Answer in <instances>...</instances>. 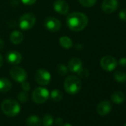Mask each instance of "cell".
Instances as JSON below:
<instances>
[{"label": "cell", "mask_w": 126, "mask_h": 126, "mask_svg": "<svg viewBox=\"0 0 126 126\" xmlns=\"http://www.w3.org/2000/svg\"><path fill=\"white\" fill-rule=\"evenodd\" d=\"M87 16L81 12H73L68 15L66 23L68 27L73 31H81L88 25Z\"/></svg>", "instance_id": "cell-1"}, {"label": "cell", "mask_w": 126, "mask_h": 126, "mask_svg": "<svg viewBox=\"0 0 126 126\" xmlns=\"http://www.w3.org/2000/svg\"><path fill=\"white\" fill-rule=\"evenodd\" d=\"M1 109L4 114L9 117H14L18 115L20 112V105L19 104L11 99L4 100L1 104Z\"/></svg>", "instance_id": "cell-2"}, {"label": "cell", "mask_w": 126, "mask_h": 126, "mask_svg": "<svg viewBox=\"0 0 126 126\" xmlns=\"http://www.w3.org/2000/svg\"><path fill=\"white\" fill-rule=\"evenodd\" d=\"M82 87V82L80 79L76 76H68L64 82L65 91L71 95L77 94Z\"/></svg>", "instance_id": "cell-3"}, {"label": "cell", "mask_w": 126, "mask_h": 126, "mask_svg": "<svg viewBox=\"0 0 126 126\" xmlns=\"http://www.w3.org/2000/svg\"><path fill=\"white\" fill-rule=\"evenodd\" d=\"M36 21L35 15L32 13H27L23 14L19 20V25L23 31H28L31 29Z\"/></svg>", "instance_id": "cell-4"}, {"label": "cell", "mask_w": 126, "mask_h": 126, "mask_svg": "<svg viewBox=\"0 0 126 126\" xmlns=\"http://www.w3.org/2000/svg\"><path fill=\"white\" fill-rule=\"evenodd\" d=\"M49 97V91L42 87H39L34 89L32 93V99L33 101L38 104H43L45 103Z\"/></svg>", "instance_id": "cell-5"}, {"label": "cell", "mask_w": 126, "mask_h": 126, "mask_svg": "<svg viewBox=\"0 0 126 126\" xmlns=\"http://www.w3.org/2000/svg\"><path fill=\"white\" fill-rule=\"evenodd\" d=\"M117 65L116 59L111 56H105L100 60V65L103 70L108 72L113 71Z\"/></svg>", "instance_id": "cell-6"}, {"label": "cell", "mask_w": 126, "mask_h": 126, "mask_svg": "<svg viewBox=\"0 0 126 126\" xmlns=\"http://www.w3.org/2000/svg\"><path fill=\"white\" fill-rule=\"evenodd\" d=\"M10 74L13 79L18 82H22L25 81L28 78L27 72L23 68L18 66L13 67L10 71Z\"/></svg>", "instance_id": "cell-7"}, {"label": "cell", "mask_w": 126, "mask_h": 126, "mask_svg": "<svg viewBox=\"0 0 126 126\" xmlns=\"http://www.w3.org/2000/svg\"><path fill=\"white\" fill-rule=\"evenodd\" d=\"M35 79L38 84L41 85H47L51 80V76L49 71L45 69H39L36 72Z\"/></svg>", "instance_id": "cell-8"}, {"label": "cell", "mask_w": 126, "mask_h": 126, "mask_svg": "<svg viewBox=\"0 0 126 126\" xmlns=\"http://www.w3.org/2000/svg\"><path fill=\"white\" fill-rule=\"evenodd\" d=\"M45 27L50 32H58L61 28L60 21L54 17H47L44 22Z\"/></svg>", "instance_id": "cell-9"}, {"label": "cell", "mask_w": 126, "mask_h": 126, "mask_svg": "<svg viewBox=\"0 0 126 126\" xmlns=\"http://www.w3.org/2000/svg\"><path fill=\"white\" fill-rule=\"evenodd\" d=\"M117 0H104L102 4V9L105 14H112L118 8Z\"/></svg>", "instance_id": "cell-10"}, {"label": "cell", "mask_w": 126, "mask_h": 126, "mask_svg": "<svg viewBox=\"0 0 126 126\" xmlns=\"http://www.w3.org/2000/svg\"><path fill=\"white\" fill-rule=\"evenodd\" d=\"M112 110V105L110 102L108 100H104L99 102L96 107V112L101 116H105L108 115Z\"/></svg>", "instance_id": "cell-11"}, {"label": "cell", "mask_w": 126, "mask_h": 126, "mask_svg": "<svg viewBox=\"0 0 126 126\" xmlns=\"http://www.w3.org/2000/svg\"><path fill=\"white\" fill-rule=\"evenodd\" d=\"M53 9L59 14L65 15L69 11L68 4L64 0H56L53 3Z\"/></svg>", "instance_id": "cell-12"}, {"label": "cell", "mask_w": 126, "mask_h": 126, "mask_svg": "<svg viewBox=\"0 0 126 126\" xmlns=\"http://www.w3.org/2000/svg\"><path fill=\"white\" fill-rule=\"evenodd\" d=\"M6 59L8 63L11 65H18L22 62V56L21 55L20 53H19L18 51L16 50H12L10 51L7 56H6Z\"/></svg>", "instance_id": "cell-13"}, {"label": "cell", "mask_w": 126, "mask_h": 126, "mask_svg": "<svg viewBox=\"0 0 126 126\" xmlns=\"http://www.w3.org/2000/svg\"><path fill=\"white\" fill-rule=\"evenodd\" d=\"M82 68V62L79 58H73L68 62V70L73 73H77Z\"/></svg>", "instance_id": "cell-14"}, {"label": "cell", "mask_w": 126, "mask_h": 126, "mask_svg": "<svg viewBox=\"0 0 126 126\" xmlns=\"http://www.w3.org/2000/svg\"><path fill=\"white\" fill-rule=\"evenodd\" d=\"M125 99V94L119 91L113 92L112 95L110 96V100L112 101L113 103L116 104V105H120L123 103Z\"/></svg>", "instance_id": "cell-15"}, {"label": "cell", "mask_w": 126, "mask_h": 126, "mask_svg": "<svg viewBox=\"0 0 126 126\" xmlns=\"http://www.w3.org/2000/svg\"><path fill=\"white\" fill-rule=\"evenodd\" d=\"M24 39V35L22 32L19 31H14L11 33L10 40L14 45H19L22 42Z\"/></svg>", "instance_id": "cell-16"}, {"label": "cell", "mask_w": 126, "mask_h": 126, "mask_svg": "<svg viewBox=\"0 0 126 126\" xmlns=\"http://www.w3.org/2000/svg\"><path fill=\"white\" fill-rule=\"evenodd\" d=\"M11 87L12 84L8 79L5 77L0 78V92L6 93L11 89Z\"/></svg>", "instance_id": "cell-17"}, {"label": "cell", "mask_w": 126, "mask_h": 126, "mask_svg": "<svg viewBox=\"0 0 126 126\" xmlns=\"http://www.w3.org/2000/svg\"><path fill=\"white\" fill-rule=\"evenodd\" d=\"M26 124L28 126H41L42 121L38 116L31 115L26 119Z\"/></svg>", "instance_id": "cell-18"}, {"label": "cell", "mask_w": 126, "mask_h": 126, "mask_svg": "<svg viewBox=\"0 0 126 126\" xmlns=\"http://www.w3.org/2000/svg\"><path fill=\"white\" fill-rule=\"evenodd\" d=\"M60 45L65 49H70L73 46V41L68 36H63L59 39Z\"/></svg>", "instance_id": "cell-19"}, {"label": "cell", "mask_w": 126, "mask_h": 126, "mask_svg": "<svg viewBox=\"0 0 126 126\" xmlns=\"http://www.w3.org/2000/svg\"><path fill=\"white\" fill-rule=\"evenodd\" d=\"M50 97H51L52 100H53L55 102H59L63 98V94L61 91H59L58 89H55L51 91Z\"/></svg>", "instance_id": "cell-20"}, {"label": "cell", "mask_w": 126, "mask_h": 126, "mask_svg": "<svg viewBox=\"0 0 126 126\" xmlns=\"http://www.w3.org/2000/svg\"><path fill=\"white\" fill-rule=\"evenodd\" d=\"M114 79L119 82H125L126 81V73L121 71H117L113 74Z\"/></svg>", "instance_id": "cell-21"}, {"label": "cell", "mask_w": 126, "mask_h": 126, "mask_svg": "<svg viewBox=\"0 0 126 126\" xmlns=\"http://www.w3.org/2000/svg\"><path fill=\"white\" fill-rule=\"evenodd\" d=\"M42 123L45 126H51L53 123V118L50 114H45L43 118Z\"/></svg>", "instance_id": "cell-22"}, {"label": "cell", "mask_w": 126, "mask_h": 126, "mask_svg": "<svg viewBox=\"0 0 126 126\" xmlns=\"http://www.w3.org/2000/svg\"><path fill=\"white\" fill-rule=\"evenodd\" d=\"M57 72L59 74H60L61 76H65L68 73V68L65 65H63V64H59L57 65Z\"/></svg>", "instance_id": "cell-23"}, {"label": "cell", "mask_w": 126, "mask_h": 126, "mask_svg": "<svg viewBox=\"0 0 126 126\" xmlns=\"http://www.w3.org/2000/svg\"><path fill=\"white\" fill-rule=\"evenodd\" d=\"M79 2L85 8L93 7L96 3L97 0H78Z\"/></svg>", "instance_id": "cell-24"}, {"label": "cell", "mask_w": 126, "mask_h": 126, "mask_svg": "<svg viewBox=\"0 0 126 126\" xmlns=\"http://www.w3.org/2000/svg\"><path fill=\"white\" fill-rule=\"evenodd\" d=\"M17 97H18V99L21 102H22V103L28 102V91H21L20 93H19Z\"/></svg>", "instance_id": "cell-25"}, {"label": "cell", "mask_w": 126, "mask_h": 126, "mask_svg": "<svg viewBox=\"0 0 126 126\" xmlns=\"http://www.w3.org/2000/svg\"><path fill=\"white\" fill-rule=\"evenodd\" d=\"M77 74H78L79 77L80 78H82V79H86L89 75L88 71L87 69H85V68H82L77 72Z\"/></svg>", "instance_id": "cell-26"}, {"label": "cell", "mask_w": 126, "mask_h": 126, "mask_svg": "<svg viewBox=\"0 0 126 126\" xmlns=\"http://www.w3.org/2000/svg\"><path fill=\"white\" fill-rule=\"evenodd\" d=\"M21 83H22V88L23 91H28L31 89V85H30L29 82H26V80L24 81V82H21Z\"/></svg>", "instance_id": "cell-27"}, {"label": "cell", "mask_w": 126, "mask_h": 126, "mask_svg": "<svg viewBox=\"0 0 126 126\" xmlns=\"http://www.w3.org/2000/svg\"><path fill=\"white\" fill-rule=\"evenodd\" d=\"M119 17L122 21H126V9L122 10L119 14Z\"/></svg>", "instance_id": "cell-28"}, {"label": "cell", "mask_w": 126, "mask_h": 126, "mask_svg": "<svg viewBox=\"0 0 126 126\" xmlns=\"http://www.w3.org/2000/svg\"><path fill=\"white\" fill-rule=\"evenodd\" d=\"M21 1L25 5H32L36 2V0H21Z\"/></svg>", "instance_id": "cell-29"}, {"label": "cell", "mask_w": 126, "mask_h": 126, "mask_svg": "<svg viewBox=\"0 0 126 126\" xmlns=\"http://www.w3.org/2000/svg\"><path fill=\"white\" fill-rule=\"evenodd\" d=\"M119 64L120 66H122L123 68H126V58L125 57L121 58L119 61Z\"/></svg>", "instance_id": "cell-30"}, {"label": "cell", "mask_w": 126, "mask_h": 126, "mask_svg": "<svg viewBox=\"0 0 126 126\" xmlns=\"http://www.w3.org/2000/svg\"><path fill=\"white\" fill-rule=\"evenodd\" d=\"M55 123L57 125H62L63 124V119L60 117H58L55 119Z\"/></svg>", "instance_id": "cell-31"}, {"label": "cell", "mask_w": 126, "mask_h": 126, "mask_svg": "<svg viewBox=\"0 0 126 126\" xmlns=\"http://www.w3.org/2000/svg\"><path fill=\"white\" fill-rule=\"evenodd\" d=\"M4 46H5V42H4V41H3L2 39H0V50L3 49Z\"/></svg>", "instance_id": "cell-32"}, {"label": "cell", "mask_w": 126, "mask_h": 126, "mask_svg": "<svg viewBox=\"0 0 126 126\" xmlns=\"http://www.w3.org/2000/svg\"><path fill=\"white\" fill-rule=\"evenodd\" d=\"M2 65H3V57L0 54V68L2 66Z\"/></svg>", "instance_id": "cell-33"}, {"label": "cell", "mask_w": 126, "mask_h": 126, "mask_svg": "<svg viewBox=\"0 0 126 126\" xmlns=\"http://www.w3.org/2000/svg\"><path fill=\"white\" fill-rule=\"evenodd\" d=\"M63 126H72L71 124H68V123H66V124H65V125H63Z\"/></svg>", "instance_id": "cell-34"}, {"label": "cell", "mask_w": 126, "mask_h": 126, "mask_svg": "<svg viewBox=\"0 0 126 126\" xmlns=\"http://www.w3.org/2000/svg\"><path fill=\"white\" fill-rule=\"evenodd\" d=\"M124 126H126V122H125V124L124 125Z\"/></svg>", "instance_id": "cell-35"}]
</instances>
